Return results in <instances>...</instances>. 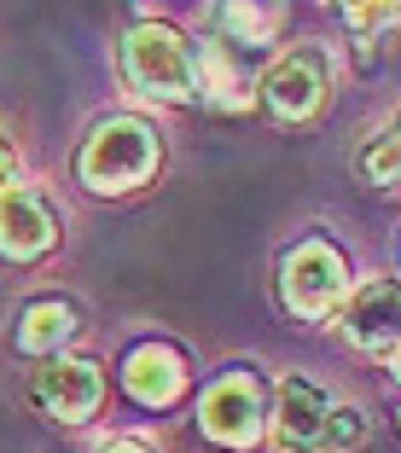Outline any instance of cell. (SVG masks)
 <instances>
[{
    "mask_svg": "<svg viewBox=\"0 0 401 453\" xmlns=\"http://www.w3.org/2000/svg\"><path fill=\"white\" fill-rule=\"evenodd\" d=\"M389 366H396V378H401V349H396V355H389Z\"/></svg>",
    "mask_w": 401,
    "mask_h": 453,
    "instance_id": "obj_18",
    "label": "cell"
},
{
    "mask_svg": "<svg viewBox=\"0 0 401 453\" xmlns=\"http://www.w3.org/2000/svg\"><path fill=\"white\" fill-rule=\"evenodd\" d=\"M349 291V262L332 250L326 239H308L297 244V250H285L280 262V303L291 320H326L337 303H343Z\"/></svg>",
    "mask_w": 401,
    "mask_h": 453,
    "instance_id": "obj_3",
    "label": "cell"
},
{
    "mask_svg": "<svg viewBox=\"0 0 401 453\" xmlns=\"http://www.w3.org/2000/svg\"><path fill=\"white\" fill-rule=\"evenodd\" d=\"M326 99H332V58H326V47H291V53H280L262 70V105L280 122H291V128L314 122L326 111Z\"/></svg>",
    "mask_w": 401,
    "mask_h": 453,
    "instance_id": "obj_4",
    "label": "cell"
},
{
    "mask_svg": "<svg viewBox=\"0 0 401 453\" xmlns=\"http://www.w3.org/2000/svg\"><path fill=\"white\" fill-rule=\"evenodd\" d=\"M192 76H198V94L210 105H227V111L251 105V81H244V70L233 65V53L221 41H204L198 53H192Z\"/></svg>",
    "mask_w": 401,
    "mask_h": 453,
    "instance_id": "obj_11",
    "label": "cell"
},
{
    "mask_svg": "<svg viewBox=\"0 0 401 453\" xmlns=\"http://www.w3.org/2000/svg\"><path fill=\"white\" fill-rule=\"evenodd\" d=\"M94 453H151V448H146L140 436H105V441H99Z\"/></svg>",
    "mask_w": 401,
    "mask_h": 453,
    "instance_id": "obj_17",
    "label": "cell"
},
{
    "mask_svg": "<svg viewBox=\"0 0 401 453\" xmlns=\"http://www.w3.org/2000/svg\"><path fill=\"white\" fill-rule=\"evenodd\" d=\"M29 389H35L41 413L65 418V425H81V418L99 407V389H105V378H99L94 360H81V355H47Z\"/></svg>",
    "mask_w": 401,
    "mask_h": 453,
    "instance_id": "obj_6",
    "label": "cell"
},
{
    "mask_svg": "<svg viewBox=\"0 0 401 453\" xmlns=\"http://www.w3.org/2000/svg\"><path fill=\"white\" fill-rule=\"evenodd\" d=\"M361 180L366 187H401V128L378 134L373 146L361 151Z\"/></svg>",
    "mask_w": 401,
    "mask_h": 453,
    "instance_id": "obj_14",
    "label": "cell"
},
{
    "mask_svg": "<svg viewBox=\"0 0 401 453\" xmlns=\"http://www.w3.org/2000/svg\"><path fill=\"white\" fill-rule=\"evenodd\" d=\"M337 401L308 378H285L274 395V436L291 453H326V425H332Z\"/></svg>",
    "mask_w": 401,
    "mask_h": 453,
    "instance_id": "obj_8",
    "label": "cell"
},
{
    "mask_svg": "<svg viewBox=\"0 0 401 453\" xmlns=\"http://www.w3.org/2000/svg\"><path fill=\"white\" fill-rule=\"evenodd\" d=\"M198 430L221 448H256L267 430V389L256 372H221L198 401Z\"/></svg>",
    "mask_w": 401,
    "mask_h": 453,
    "instance_id": "obj_5",
    "label": "cell"
},
{
    "mask_svg": "<svg viewBox=\"0 0 401 453\" xmlns=\"http://www.w3.org/2000/svg\"><path fill=\"white\" fill-rule=\"evenodd\" d=\"M221 24L233 29L239 47H267L280 29V6H221Z\"/></svg>",
    "mask_w": 401,
    "mask_h": 453,
    "instance_id": "obj_13",
    "label": "cell"
},
{
    "mask_svg": "<svg viewBox=\"0 0 401 453\" xmlns=\"http://www.w3.org/2000/svg\"><path fill=\"white\" fill-rule=\"evenodd\" d=\"M122 389L140 407H174V401L187 395V360L174 355L169 343H140L122 360Z\"/></svg>",
    "mask_w": 401,
    "mask_h": 453,
    "instance_id": "obj_10",
    "label": "cell"
},
{
    "mask_svg": "<svg viewBox=\"0 0 401 453\" xmlns=\"http://www.w3.org/2000/svg\"><path fill=\"white\" fill-rule=\"evenodd\" d=\"M18 187V146L0 134V192H12Z\"/></svg>",
    "mask_w": 401,
    "mask_h": 453,
    "instance_id": "obj_16",
    "label": "cell"
},
{
    "mask_svg": "<svg viewBox=\"0 0 401 453\" xmlns=\"http://www.w3.org/2000/svg\"><path fill=\"white\" fill-rule=\"evenodd\" d=\"M70 337H76V308L65 296H41V303L24 308V320H18V349L24 355H58Z\"/></svg>",
    "mask_w": 401,
    "mask_h": 453,
    "instance_id": "obj_12",
    "label": "cell"
},
{
    "mask_svg": "<svg viewBox=\"0 0 401 453\" xmlns=\"http://www.w3.org/2000/svg\"><path fill=\"white\" fill-rule=\"evenodd\" d=\"M343 24L355 29V41H384V35H396L401 6H343Z\"/></svg>",
    "mask_w": 401,
    "mask_h": 453,
    "instance_id": "obj_15",
    "label": "cell"
},
{
    "mask_svg": "<svg viewBox=\"0 0 401 453\" xmlns=\"http://www.w3.org/2000/svg\"><path fill=\"white\" fill-rule=\"evenodd\" d=\"M396 128H401V122H396Z\"/></svg>",
    "mask_w": 401,
    "mask_h": 453,
    "instance_id": "obj_19",
    "label": "cell"
},
{
    "mask_svg": "<svg viewBox=\"0 0 401 453\" xmlns=\"http://www.w3.org/2000/svg\"><path fill=\"white\" fill-rule=\"evenodd\" d=\"M158 169H163V140H158V128L140 122V117H105V122H94L88 140H81V151H76L81 187L99 192V198H117V192L146 187Z\"/></svg>",
    "mask_w": 401,
    "mask_h": 453,
    "instance_id": "obj_1",
    "label": "cell"
},
{
    "mask_svg": "<svg viewBox=\"0 0 401 453\" xmlns=\"http://www.w3.org/2000/svg\"><path fill=\"white\" fill-rule=\"evenodd\" d=\"M343 337L366 355L401 349V280H373L343 303Z\"/></svg>",
    "mask_w": 401,
    "mask_h": 453,
    "instance_id": "obj_7",
    "label": "cell"
},
{
    "mask_svg": "<svg viewBox=\"0 0 401 453\" xmlns=\"http://www.w3.org/2000/svg\"><path fill=\"white\" fill-rule=\"evenodd\" d=\"M58 244V215L53 203L41 198L29 187H12L0 192V250L12 256V262H35Z\"/></svg>",
    "mask_w": 401,
    "mask_h": 453,
    "instance_id": "obj_9",
    "label": "cell"
},
{
    "mask_svg": "<svg viewBox=\"0 0 401 453\" xmlns=\"http://www.w3.org/2000/svg\"><path fill=\"white\" fill-rule=\"evenodd\" d=\"M122 70L146 99L163 105H181V99H198V76H192V53L181 29L169 24H134L122 35Z\"/></svg>",
    "mask_w": 401,
    "mask_h": 453,
    "instance_id": "obj_2",
    "label": "cell"
}]
</instances>
